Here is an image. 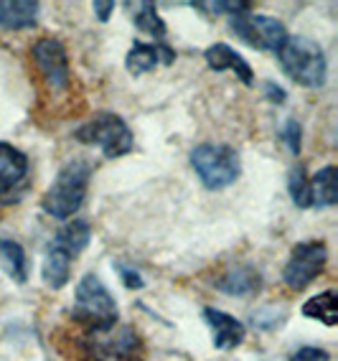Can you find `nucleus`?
<instances>
[{
	"instance_id": "a211bd4d",
	"label": "nucleus",
	"mask_w": 338,
	"mask_h": 361,
	"mask_svg": "<svg viewBox=\"0 0 338 361\" xmlns=\"http://www.w3.org/2000/svg\"><path fill=\"white\" fill-rule=\"evenodd\" d=\"M0 267L11 275L18 285L28 280V257L26 250L15 242V239H3L0 237Z\"/></svg>"
},
{
	"instance_id": "393cba45",
	"label": "nucleus",
	"mask_w": 338,
	"mask_h": 361,
	"mask_svg": "<svg viewBox=\"0 0 338 361\" xmlns=\"http://www.w3.org/2000/svg\"><path fill=\"white\" fill-rule=\"evenodd\" d=\"M115 267H118V272H120V278H123L125 288H130V290H143V288H145V280L140 278V272H137V270L127 267L125 262H118Z\"/></svg>"
},
{
	"instance_id": "f257e3e1",
	"label": "nucleus",
	"mask_w": 338,
	"mask_h": 361,
	"mask_svg": "<svg viewBox=\"0 0 338 361\" xmlns=\"http://www.w3.org/2000/svg\"><path fill=\"white\" fill-rule=\"evenodd\" d=\"M92 166L87 161H69L54 178V183L46 188L41 209L54 219H72L82 209L89 188Z\"/></svg>"
},
{
	"instance_id": "4be33fe9",
	"label": "nucleus",
	"mask_w": 338,
	"mask_h": 361,
	"mask_svg": "<svg viewBox=\"0 0 338 361\" xmlns=\"http://www.w3.org/2000/svg\"><path fill=\"white\" fill-rule=\"evenodd\" d=\"M132 20H135V28H140L143 33L153 36L158 44H163V39H165V23H163V18L158 16L156 3H140Z\"/></svg>"
},
{
	"instance_id": "aec40b11",
	"label": "nucleus",
	"mask_w": 338,
	"mask_h": 361,
	"mask_svg": "<svg viewBox=\"0 0 338 361\" xmlns=\"http://www.w3.org/2000/svg\"><path fill=\"white\" fill-rule=\"evenodd\" d=\"M158 44H132V49L127 51V59H125V66L130 74H145V71L156 69L158 66Z\"/></svg>"
},
{
	"instance_id": "a878e982",
	"label": "nucleus",
	"mask_w": 338,
	"mask_h": 361,
	"mask_svg": "<svg viewBox=\"0 0 338 361\" xmlns=\"http://www.w3.org/2000/svg\"><path fill=\"white\" fill-rule=\"evenodd\" d=\"M328 359H331L328 351H325V348H318V346H303L290 356V361H328Z\"/></svg>"
},
{
	"instance_id": "423d86ee",
	"label": "nucleus",
	"mask_w": 338,
	"mask_h": 361,
	"mask_svg": "<svg viewBox=\"0 0 338 361\" xmlns=\"http://www.w3.org/2000/svg\"><path fill=\"white\" fill-rule=\"evenodd\" d=\"M82 354L87 361H137L143 354V338L132 326L87 331L82 336Z\"/></svg>"
},
{
	"instance_id": "20e7f679",
	"label": "nucleus",
	"mask_w": 338,
	"mask_h": 361,
	"mask_svg": "<svg viewBox=\"0 0 338 361\" xmlns=\"http://www.w3.org/2000/svg\"><path fill=\"white\" fill-rule=\"evenodd\" d=\"M191 168L208 191H221L232 186L242 173V161L232 145L224 142H201L189 155Z\"/></svg>"
},
{
	"instance_id": "7ed1b4c3",
	"label": "nucleus",
	"mask_w": 338,
	"mask_h": 361,
	"mask_svg": "<svg viewBox=\"0 0 338 361\" xmlns=\"http://www.w3.org/2000/svg\"><path fill=\"white\" fill-rule=\"evenodd\" d=\"M72 316L79 323H84L87 331H107L118 326V303L107 290V285L99 280V275L87 272L79 280Z\"/></svg>"
},
{
	"instance_id": "1a4fd4ad",
	"label": "nucleus",
	"mask_w": 338,
	"mask_h": 361,
	"mask_svg": "<svg viewBox=\"0 0 338 361\" xmlns=\"http://www.w3.org/2000/svg\"><path fill=\"white\" fill-rule=\"evenodd\" d=\"M28 155L11 142H0V204L11 207L28 191Z\"/></svg>"
},
{
	"instance_id": "39448f33",
	"label": "nucleus",
	"mask_w": 338,
	"mask_h": 361,
	"mask_svg": "<svg viewBox=\"0 0 338 361\" xmlns=\"http://www.w3.org/2000/svg\"><path fill=\"white\" fill-rule=\"evenodd\" d=\"M74 137L84 145L99 148L104 158H123L135 145V135H132L130 125L125 123L118 112H97L82 128H77Z\"/></svg>"
},
{
	"instance_id": "5701e85b",
	"label": "nucleus",
	"mask_w": 338,
	"mask_h": 361,
	"mask_svg": "<svg viewBox=\"0 0 338 361\" xmlns=\"http://www.w3.org/2000/svg\"><path fill=\"white\" fill-rule=\"evenodd\" d=\"M194 8L199 11H208L211 16H219V13H229V16H239V13H249L252 11V3L247 0H216V3H194Z\"/></svg>"
},
{
	"instance_id": "f8f14e48",
	"label": "nucleus",
	"mask_w": 338,
	"mask_h": 361,
	"mask_svg": "<svg viewBox=\"0 0 338 361\" xmlns=\"http://www.w3.org/2000/svg\"><path fill=\"white\" fill-rule=\"evenodd\" d=\"M204 321L211 329V336H214V346L219 351H232L237 348L242 341H244V323L237 321L234 316H229L219 308H204Z\"/></svg>"
},
{
	"instance_id": "f3484780",
	"label": "nucleus",
	"mask_w": 338,
	"mask_h": 361,
	"mask_svg": "<svg viewBox=\"0 0 338 361\" xmlns=\"http://www.w3.org/2000/svg\"><path fill=\"white\" fill-rule=\"evenodd\" d=\"M311 194H313V207L328 209L336 207L338 201V171L336 166L320 168L318 173L311 178Z\"/></svg>"
},
{
	"instance_id": "0eeeda50",
	"label": "nucleus",
	"mask_w": 338,
	"mask_h": 361,
	"mask_svg": "<svg viewBox=\"0 0 338 361\" xmlns=\"http://www.w3.org/2000/svg\"><path fill=\"white\" fill-rule=\"evenodd\" d=\"M229 28L237 39L244 41L247 46L257 49V51H270L277 54L282 44L287 41V28L282 20L273 18V16H260V13H239L229 18Z\"/></svg>"
},
{
	"instance_id": "9b49d317",
	"label": "nucleus",
	"mask_w": 338,
	"mask_h": 361,
	"mask_svg": "<svg viewBox=\"0 0 338 361\" xmlns=\"http://www.w3.org/2000/svg\"><path fill=\"white\" fill-rule=\"evenodd\" d=\"M214 288L219 293H227V295L237 298H249L257 295L262 290V275L254 264L247 262H237L229 264L214 278Z\"/></svg>"
},
{
	"instance_id": "f03ea898",
	"label": "nucleus",
	"mask_w": 338,
	"mask_h": 361,
	"mask_svg": "<svg viewBox=\"0 0 338 361\" xmlns=\"http://www.w3.org/2000/svg\"><path fill=\"white\" fill-rule=\"evenodd\" d=\"M277 59L282 71L300 87L318 90L325 84L328 61H325V54L318 41L308 39V36H287V41L277 51Z\"/></svg>"
},
{
	"instance_id": "6e6552de",
	"label": "nucleus",
	"mask_w": 338,
	"mask_h": 361,
	"mask_svg": "<svg viewBox=\"0 0 338 361\" xmlns=\"http://www.w3.org/2000/svg\"><path fill=\"white\" fill-rule=\"evenodd\" d=\"M325 262H328V247H325V242H320V239L300 242V245L293 247L290 259L282 267V283L295 293L306 290L308 285L325 270Z\"/></svg>"
},
{
	"instance_id": "b1692460",
	"label": "nucleus",
	"mask_w": 338,
	"mask_h": 361,
	"mask_svg": "<svg viewBox=\"0 0 338 361\" xmlns=\"http://www.w3.org/2000/svg\"><path fill=\"white\" fill-rule=\"evenodd\" d=\"M282 142L287 145V150L293 155H300V148H303V130H300L298 120H287L285 128H282Z\"/></svg>"
},
{
	"instance_id": "cd10ccee",
	"label": "nucleus",
	"mask_w": 338,
	"mask_h": 361,
	"mask_svg": "<svg viewBox=\"0 0 338 361\" xmlns=\"http://www.w3.org/2000/svg\"><path fill=\"white\" fill-rule=\"evenodd\" d=\"M92 11H94V13H97V18L104 23V20H110V13L115 11V3H112V0H107V3H102V0H94V3H92Z\"/></svg>"
},
{
	"instance_id": "412c9836",
	"label": "nucleus",
	"mask_w": 338,
	"mask_h": 361,
	"mask_svg": "<svg viewBox=\"0 0 338 361\" xmlns=\"http://www.w3.org/2000/svg\"><path fill=\"white\" fill-rule=\"evenodd\" d=\"M287 191L293 196V204L298 209H311L313 207V194H311V176L306 173L303 166H293L287 173Z\"/></svg>"
},
{
	"instance_id": "9d476101",
	"label": "nucleus",
	"mask_w": 338,
	"mask_h": 361,
	"mask_svg": "<svg viewBox=\"0 0 338 361\" xmlns=\"http://www.w3.org/2000/svg\"><path fill=\"white\" fill-rule=\"evenodd\" d=\"M33 64L39 69V74L44 77V82L49 84V90H64L69 87V79H72V69H69V56H66V49L59 39H39L31 49Z\"/></svg>"
},
{
	"instance_id": "6ab92c4d",
	"label": "nucleus",
	"mask_w": 338,
	"mask_h": 361,
	"mask_svg": "<svg viewBox=\"0 0 338 361\" xmlns=\"http://www.w3.org/2000/svg\"><path fill=\"white\" fill-rule=\"evenodd\" d=\"M303 316L315 318V321L325 323V326H336L338 313H336V290H325L313 295L311 300H306L303 305Z\"/></svg>"
},
{
	"instance_id": "2eb2a0df",
	"label": "nucleus",
	"mask_w": 338,
	"mask_h": 361,
	"mask_svg": "<svg viewBox=\"0 0 338 361\" xmlns=\"http://www.w3.org/2000/svg\"><path fill=\"white\" fill-rule=\"evenodd\" d=\"M39 20V3L36 0H0V26L20 31L31 28Z\"/></svg>"
},
{
	"instance_id": "bb28decb",
	"label": "nucleus",
	"mask_w": 338,
	"mask_h": 361,
	"mask_svg": "<svg viewBox=\"0 0 338 361\" xmlns=\"http://www.w3.org/2000/svg\"><path fill=\"white\" fill-rule=\"evenodd\" d=\"M265 94H267V99L270 102H275V104H282L285 102V90L282 87H277L275 82H265Z\"/></svg>"
},
{
	"instance_id": "4468645a",
	"label": "nucleus",
	"mask_w": 338,
	"mask_h": 361,
	"mask_svg": "<svg viewBox=\"0 0 338 361\" xmlns=\"http://www.w3.org/2000/svg\"><path fill=\"white\" fill-rule=\"evenodd\" d=\"M72 255L64 252L61 247L51 245L46 247V255H44V262H41V278H44L46 288H51V290H61L69 278H72Z\"/></svg>"
},
{
	"instance_id": "ddd939ff",
	"label": "nucleus",
	"mask_w": 338,
	"mask_h": 361,
	"mask_svg": "<svg viewBox=\"0 0 338 361\" xmlns=\"http://www.w3.org/2000/svg\"><path fill=\"white\" fill-rule=\"evenodd\" d=\"M204 59H206L208 69H214V71H234L237 77L247 84V87H252V84H254L252 66H249L247 61H244V59H242L239 54H237L229 44H211L206 51H204Z\"/></svg>"
},
{
	"instance_id": "dca6fc26",
	"label": "nucleus",
	"mask_w": 338,
	"mask_h": 361,
	"mask_svg": "<svg viewBox=\"0 0 338 361\" xmlns=\"http://www.w3.org/2000/svg\"><path fill=\"white\" fill-rule=\"evenodd\" d=\"M89 239H92V226H89V221H84V219H72V221H66V224L61 226L59 232H56V237H54V245L61 247L64 252H69L72 257H77V255H82V252L87 250Z\"/></svg>"
}]
</instances>
